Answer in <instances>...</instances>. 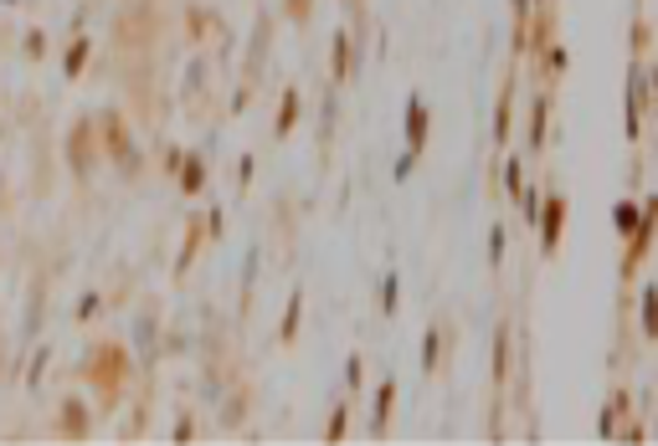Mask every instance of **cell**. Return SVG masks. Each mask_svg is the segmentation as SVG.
Masks as SVG:
<instances>
[{"instance_id": "14", "label": "cell", "mask_w": 658, "mask_h": 446, "mask_svg": "<svg viewBox=\"0 0 658 446\" xmlns=\"http://www.w3.org/2000/svg\"><path fill=\"white\" fill-rule=\"evenodd\" d=\"M16 5H21V0H0V11H16Z\"/></svg>"}, {"instance_id": "11", "label": "cell", "mask_w": 658, "mask_h": 446, "mask_svg": "<svg viewBox=\"0 0 658 446\" xmlns=\"http://www.w3.org/2000/svg\"><path fill=\"white\" fill-rule=\"evenodd\" d=\"M284 16L293 21V26H304V21L314 16V0H284Z\"/></svg>"}, {"instance_id": "7", "label": "cell", "mask_w": 658, "mask_h": 446, "mask_svg": "<svg viewBox=\"0 0 658 446\" xmlns=\"http://www.w3.org/2000/svg\"><path fill=\"white\" fill-rule=\"evenodd\" d=\"M268 57H273V21L263 16L253 26V42L242 51V93H257L263 78H268Z\"/></svg>"}, {"instance_id": "10", "label": "cell", "mask_w": 658, "mask_h": 446, "mask_svg": "<svg viewBox=\"0 0 658 446\" xmlns=\"http://www.w3.org/2000/svg\"><path fill=\"white\" fill-rule=\"evenodd\" d=\"M211 415H217V426H242V421H247V415H253V385L247 380H236L232 390H227V396L217 400V406H211Z\"/></svg>"}, {"instance_id": "8", "label": "cell", "mask_w": 658, "mask_h": 446, "mask_svg": "<svg viewBox=\"0 0 658 446\" xmlns=\"http://www.w3.org/2000/svg\"><path fill=\"white\" fill-rule=\"evenodd\" d=\"M181 98H186V114L201 118L206 103H211V51H196L186 62V83H181Z\"/></svg>"}, {"instance_id": "4", "label": "cell", "mask_w": 658, "mask_h": 446, "mask_svg": "<svg viewBox=\"0 0 658 446\" xmlns=\"http://www.w3.org/2000/svg\"><path fill=\"white\" fill-rule=\"evenodd\" d=\"M62 160H68L72 180H93L103 165V144H99V114H78L68 124V139H62Z\"/></svg>"}, {"instance_id": "6", "label": "cell", "mask_w": 658, "mask_h": 446, "mask_svg": "<svg viewBox=\"0 0 658 446\" xmlns=\"http://www.w3.org/2000/svg\"><path fill=\"white\" fill-rule=\"evenodd\" d=\"M93 406H88L83 396H62L57 400V411H51V436L57 442H88L93 436Z\"/></svg>"}, {"instance_id": "12", "label": "cell", "mask_w": 658, "mask_h": 446, "mask_svg": "<svg viewBox=\"0 0 658 446\" xmlns=\"http://www.w3.org/2000/svg\"><path fill=\"white\" fill-rule=\"evenodd\" d=\"M293 118H299V93L288 87V98H284V114H278V133L293 129Z\"/></svg>"}, {"instance_id": "2", "label": "cell", "mask_w": 658, "mask_h": 446, "mask_svg": "<svg viewBox=\"0 0 658 446\" xmlns=\"http://www.w3.org/2000/svg\"><path fill=\"white\" fill-rule=\"evenodd\" d=\"M78 380H83V390H93L99 415L124 411L129 380H135V354H129V344H124V339H99V344H88L83 360H78Z\"/></svg>"}, {"instance_id": "13", "label": "cell", "mask_w": 658, "mask_h": 446, "mask_svg": "<svg viewBox=\"0 0 658 446\" xmlns=\"http://www.w3.org/2000/svg\"><path fill=\"white\" fill-rule=\"evenodd\" d=\"M16 211V190H11V175H5V165H0V215Z\"/></svg>"}, {"instance_id": "3", "label": "cell", "mask_w": 658, "mask_h": 446, "mask_svg": "<svg viewBox=\"0 0 658 446\" xmlns=\"http://www.w3.org/2000/svg\"><path fill=\"white\" fill-rule=\"evenodd\" d=\"M99 144H103V165L124 169V175H139L145 154H139L135 124H129L124 108H103V114H99Z\"/></svg>"}, {"instance_id": "9", "label": "cell", "mask_w": 658, "mask_h": 446, "mask_svg": "<svg viewBox=\"0 0 658 446\" xmlns=\"http://www.w3.org/2000/svg\"><path fill=\"white\" fill-rule=\"evenodd\" d=\"M175 21H186V36L196 42V47H206V42L221 32V11H217V5H201V0L181 5V11H175Z\"/></svg>"}, {"instance_id": "5", "label": "cell", "mask_w": 658, "mask_h": 446, "mask_svg": "<svg viewBox=\"0 0 658 446\" xmlns=\"http://www.w3.org/2000/svg\"><path fill=\"white\" fill-rule=\"evenodd\" d=\"M165 349V303L154 293H145L129 314V354L139 364H154V354Z\"/></svg>"}, {"instance_id": "1", "label": "cell", "mask_w": 658, "mask_h": 446, "mask_svg": "<svg viewBox=\"0 0 658 446\" xmlns=\"http://www.w3.org/2000/svg\"><path fill=\"white\" fill-rule=\"evenodd\" d=\"M175 0H118L108 21V51L118 62H154L175 42Z\"/></svg>"}]
</instances>
